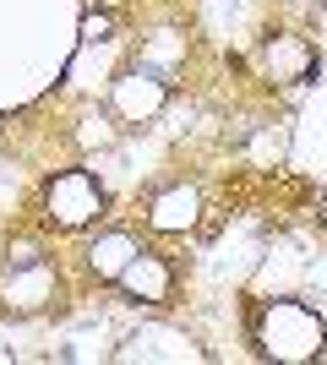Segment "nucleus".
Masks as SVG:
<instances>
[{
	"mask_svg": "<svg viewBox=\"0 0 327 365\" xmlns=\"http://www.w3.org/2000/svg\"><path fill=\"white\" fill-rule=\"evenodd\" d=\"M137 235H125V229H98L93 240H88V251H82V267H88V278L93 284H120V273L137 262Z\"/></svg>",
	"mask_w": 327,
	"mask_h": 365,
	"instance_id": "7",
	"label": "nucleus"
},
{
	"mask_svg": "<svg viewBox=\"0 0 327 365\" xmlns=\"http://www.w3.org/2000/svg\"><path fill=\"white\" fill-rule=\"evenodd\" d=\"M33 262H44V245L33 240V235H16L6 245V267H33Z\"/></svg>",
	"mask_w": 327,
	"mask_h": 365,
	"instance_id": "10",
	"label": "nucleus"
},
{
	"mask_svg": "<svg viewBox=\"0 0 327 365\" xmlns=\"http://www.w3.org/2000/svg\"><path fill=\"white\" fill-rule=\"evenodd\" d=\"M175 284H180V273L158 251H137V262L120 273V294L131 305H175Z\"/></svg>",
	"mask_w": 327,
	"mask_h": 365,
	"instance_id": "6",
	"label": "nucleus"
},
{
	"mask_svg": "<svg viewBox=\"0 0 327 365\" xmlns=\"http://www.w3.org/2000/svg\"><path fill=\"white\" fill-rule=\"evenodd\" d=\"M322 224H327V197H322Z\"/></svg>",
	"mask_w": 327,
	"mask_h": 365,
	"instance_id": "12",
	"label": "nucleus"
},
{
	"mask_svg": "<svg viewBox=\"0 0 327 365\" xmlns=\"http://www.w3.org/2000/svg\"><path fill=\"white\" fill-rule=\"evenodd\" d=\"M104 33H109V16H88V22H82V44H98Z\"/></svg>",
	"mask_w": 327,
	"mask_h": 365,
	"instance_id": "11",
	"label": "nucleus"
},
{
	"mask_svg": "<svg viewBox=\"0 0 327 365\" xmlns=\"http://www.w3.org/2000/svg\"><path fill=\"white\" fill-rule=\"evenodd\" d=\"M98 213H104V185L88 169H61L44 185V218L55 229H88Z\"/></svg>",
	"mask_w": 327,
	"mask_h": 365,
	"instance_id": "4",
	"label": "nucleus"
},
{
	"mask_svg": "<svg viewBox=\"0 0 327 365\" xmlns=\"http://www.w3.org/2000/svg\"><path fill=\"white\" fill-rule=\"evenodd\" d=\"M256 66H262V76H273V82H311L322 55H316V44L306 33H273V38H262V49H256Z\"/></svg>",
	"mask_w": 327,
	"mask_h": 365,
	"instance_id": "5",
	"label": "nucleus"
},
{
	"mask_svg": "<svg viewBox=\"0 0 327 365\" xmlns=\"http://www.w3.org/2000/svg\"><path fill=\"white\" fill-rule=\"evenodd\" d=\"M197 213H202V191L197 185H164V191H153L147 197V224L158 229V235H186L191 224H197Z\"/></svg>",
	"mask_w": 327,
	"mask_h": 365,
	"instance_id": "8",
	"label": "nucleus"
},
{
	"mask_svg": "<svg viewBox=\"0 0 327 365\" xmlns=\"http://www.w3.org/2000/svg\"><path fill=\"white\" fill-rule=\"evenodd\" d=\"M0 300L11 305L16 317L44 311V305L55 300V273H49V262H33V267H6V278H0Z\"/></svg>",
	"mask_w": 327,
	"mask_h": 365,
	"instance_id": "9",
	"label": "nucleus"
},
{
	"mask_svg": "<svg viewBox=\"0 0 327 365\" xmlns=\"http://www.w3.org/2000/svg\"><path fill=\"white\" fill-rule=\"evenodd\" d=\"M164 104H170V76H158L153 66H125V71H115V82H109V115L120 125H153L158 115H164Z\"/></svg>",
	"mask_w": 327,
	"mask_h": 365,
	"instance_id": "2",
	"label": "nucleus"
},
{
	"mask_svg": "<svg viewBox=\"0 0 327 365\" xmlns=\"http://www.w3.org/2000/svg\"><path fill=\"white\" fill-rule=\"evenodd\" d=\"M115 365H186V360H202L197 338L186 327H170V322H142L137 333H125L115 349H109Z\"/></svg>",
	"mask_w": 327,
	"mask_h": 365,
	"instance_id": "3",
	"label": "nucleus"
},
{
	"mask_svg": "<svg viewBox=\"0 0 327 365\" xmlns=\"http://www.w3.org/2000/svg\"><path fill=\"white\" fill-rule=\"evenodd\" d=\"M251 344H256L262 360L306 365L327 349V327L311 305H300V300H262L251 311Z\"/></svg>",
	"mask_w": 327,
	"mask_h": 365,
	"instance_id": "1",
	"label": "nucleus"
}]
</instances>
